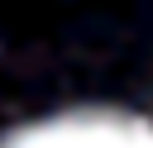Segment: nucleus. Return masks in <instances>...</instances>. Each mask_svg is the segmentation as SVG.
Masks as SVG:
<instances>
[{"instance_id":"1","label":"nucleus","mask_w":153,"mask_h":148,"mask_svg":"<svg viewBox=\"0 0 153 148\" xmlns=\"http://www.w3.org/2000/svg\"><path fill=\"white\" fill-rule=\"evenodd\" d=\"M0 148H153V119L115 105H72L10 129Z\"/></svg>"}]
</instances>
